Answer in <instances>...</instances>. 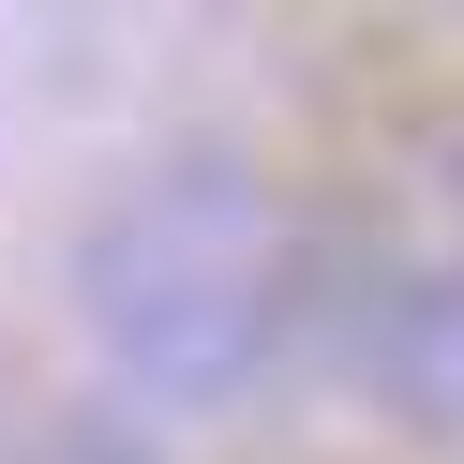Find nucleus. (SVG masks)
Returning a JSON list of instances; mask_svg holds the SVG:
<instances>
[{
  "label": "nucleus",
  "mask_w": 464,
  "mask_h": 464,
  "mask_svg": "<svg viewBox=\"0 0 464 464\" xmlns=\"http://www.w3.org/2000/svg\"><path fill=\"white\" fill-rule=\"evenodd\" d=\"M75 314L150 404H240L300 344V225L255 165H150L75 240Z\"/></svg>",
  "instance_id": "nucleus-1"
},
{
  "label": "nucleus",
  "mask_w": 464,
  "mask_h": 464,
  "mask_svg": "<svg viewBox=\"0 0 464 464\" xmlns=\"http://www.w3.org/2000/svg\"><path fill=\"white\" fill-rule=\"evenodd\" d=\"M360 374H374V404L420 420V434L464 420V255H420V270H390L360 300Z\"/></svg>",
  "instance_id": "nucleus-2"
},
{
  "label": "nucleus",
  "mask_w": 464,
  "mask_h": 464,
  "mask_svg": "<svg viewBox=\"0 0 464 464\" xmlns=\"http://www.w3.org/2000/svg\"><path fill=\"white\" fill-rule=\"evenodd\" d=\"M45 464H150V434H121V420H75Z\"/></svg>",
  "instance_id": "nucleus-3"
}]
</instances>
